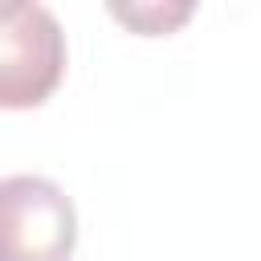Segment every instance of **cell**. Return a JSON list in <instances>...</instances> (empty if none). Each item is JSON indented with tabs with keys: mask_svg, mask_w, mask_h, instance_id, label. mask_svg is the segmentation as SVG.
Here are the masks:
<instances>
[{
	"mask_svg": "<svg viewBox=\"0 0 261 261\" xmlns=\"http://www.w3.org/2000/svg\"><path fill=\"white\" fill-rule=\"evenodd\" d=\"M65 77V33L53 8L33 0L0 4V110L41 106Z\"/></svg>",
	"mask_w": 261,
	"mask_h": 261,
	"instance_id": "obj_1",
	"label": "cell"
},
{
	"mask_svg": "<svg viewBox=\"0 0 261 261\" xmlns=\"http://www.w3.org/2000/svg\"><path fill=\"white\" fill-rule=\"evenodd\" d=\"M77 245V208L49 175L0 179V261H69Z\"/></svg>",
	"mask_w": 261,
	"mask_h": 261,
	"instance_id": "obj_2",
	"label": "cell"
},
{
	"mask_svg": "<svg viewBox=\"0 0 261 261\" xmlns=\"http://www.w3.org/2000/svg\"><path fill=\"white\" fill-rule=\"evenodd\" d=\"M110 12L143 37H159V33H171L175 24H184L192 16V4H130V8L110 4Z\"/></svg>",
	"mask_w": 261,
	"mask_h": 261,
	"instance_id": "obj_3",
	"label": "cell"
}]
</instances>
